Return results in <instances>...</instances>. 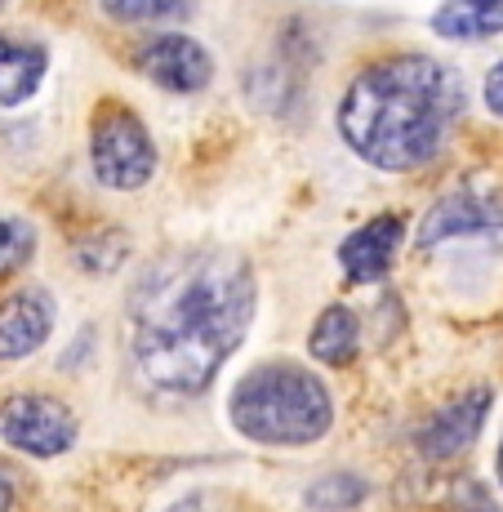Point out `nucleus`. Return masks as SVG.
<instances>
[{
  "mask_svg": "<svg viewBox=\"0 0 503 512\" xmlns=\"http://www.w3.org/2000/svg\"><path fill=\"white\" fill-rule=\"evenodd\" d=\"M463 107L468 81L459 67L428 54H397L352 76L339 103V134L374 170L410 174L441 156Z\"/></svg>",
  "mask_w": 503,
  "mask_h": 512,
  "instance_id": "nucleus-2",
  "label": "nucleus"
},
{
  "mask_svg": "<svg viewBox=\"0 0 503 512\" xmlns=\"http://www.w3.org/2000/svg\"><path fill=\"white\" fill-rule=\"evenodd\" d=\"M72 259H76V268L90 272V277H112V272L130 259V232L112 228V232L85 236V241L72 245Z\"/></svg>",
  "mask_w": 503,
  "mask_h": 512,
  "instance_id": "nucleus-15",
  "label": "nucleus"
},
{
  "mask_svg": "<svg viewBox=\"0 0 503 512\" xmlns=\"http://www.w3.org/2000/svg\"><path fill=\"white\" fill-rule=\"evenodd\" d=\"M308 352L321 361V366H330V370L352 366V361H357V352H361V330H357L352 308L330 303V308L317 317L312 334H308Z\"/></svg>",
  "mask_w": 503,
  "mask_h": 512,
  "instance_id": "nucleus-12",
  "label": "nucleus"
},
{
  "mask_svg": "<svg viewBox=\"0 0 503 512\" xmlns=\"http://www.w3.org/2000/svg\"><path fill=\"white\" fill-rule=\"evenodd\" d=\"M0 437L32 459H58L76 446V415L58 397L18 392L0 406Z\"/></svg>",
  "mask_w": 503,
  "mask_h": 512,
  "instance_id": "nucleus-5",
  "label": "nucleus"
},
{
  "mask_svg": "<svg viewBox=\"0 0 503 512\" xmlns=\"http://www.w3.org/2000/svg\"><path fill=\"white\" fill-rule=\"evenodd\" d=\"M45 81V49L9 41L0 49V107L27 103Z\"/></svg>",
  "mask_w": 503,
  "mask_h": 512,
  "instance_id": "nucleus-13",
  "label": "nucleus"
},
{
  "mask_svg": "<svg viewBox=\"0 0 503 512\" xmlns=\"http://www.w3.org/2000/svg\"><path fill=\"white\" fill-rule=\"evenodd\" d=\"M259 308L254 268L232 250H170L125 294L130 379L152 401H196L245 343Z\"/></svg>",
  "mask_w": 503,
  "mask_h": 512,
  "instance_id": "nucleus-1",
  "label": "nucleus"
},
{
  "mask_svg": "<svg viewBox=\"0 0 503 512\" xmlns=\"http://www.w3.org/2000/svg\"><path fill=\"white\" fill-rule=\"evenodd\" d=\"M450 241L503 245V205L486 201V196H472V192L441 196V201L423 214L419 232H414V245L428 254V250H441V245H450Z\"/></svg>",
  "mask_w": 503,
  "mask_h": 512,
  "instance_id": "nucleus-6",
  "label": "nucleus"
},
{
  "mask_svg": "<svg viewBox=\"0 0 503 512\" xmlns=\"http://www.w3.org/2000/svg\"><path fill=\"white\" fill-rule=\"evenodd\" d=\"M441 41H490L503 36V0H446L432 14Z\"/></svg>",
  "mask_w": 503,
  "mask_h": 512,
  "instance_id": "nucleus-11",
  "label": "nucleus"
},
{
  "mask_svg": "<svg viewBox=\"0 0 503 512\" xmlns=\"http://www.w3.org/2000/svg\"><path fill=\"white\" fill-rule=\"evenodd\" d=\"M401 236H406V223H401V214H374L370 223H361V228L339 245L343 277H348L352 285L383 281L392 272V259H397Z\"/></svg>",
  "mask_w": 503,
  "mask_h": 512,
  "instance_id": "nucleus-10",
  "label": "nucleus"
},
{
  "mask_svg": "<svg viewBox=\"0 0 503 512\" xmlns=\"http://www.w3.org/2000/svg\"><path fill=\"white\" fill-rule=\"evenodd\" d=\"M90 161H94V179L103 187H112V192H138L156 174V143L130 107L107 103L94 116Z\"/></svg>",
  "mask_w": 503,
  "mask_h": 512,
  "instance_id": "nucleus-4",
  "label": "nucleus"
},
{
  "mask_svg": "<svg viewBox=\"0 0 503 512\" xmlns=\"http://www.w3.org/2000/svg\"><path fill=\"white\" fill-rule=\"evenodd\" d=\"M116 23H183L192 18V0H98Z\"/></svg>",
  "mask_w": 503,
  "mask_h": 512,
  "instance_id": "nucleus-17",
  "label": "nucleus"
},
{
  "mask_svg": "<svg viewBox=\"0 0 503 512\" xmlns=\"http://www.w3.org/2000/svg\"><path fill=\"white\" fill-rule=\"evenodd\" d=\"M58 303L41 285H23V290L0 299V361H27L36 348H45L54 334Z\"/></svg>",
  "mask_w": 503,
  "mask_h": 512,
  "instance_id": "nucleus-9",
  "label": "nucleus"
},
{
  "mask_svg": "<svg viewBox=\"0 0 503 512\" xmlns=\"http://www.w3.org/2000/svg\"><path fill=\"white\" fill-rule=\"evenodd\" d=\"M370 486L357 472H325L308 486V508L312 512H352L357 504H366Z\"/></svg>",
  "mask_w": 503,
  "mask_h": 512,
  "instance_id": "nucleus-16",
  "label": "nucleus"
},
{
  "mask_svg": "<svg viewBox=\"0 0 503 512\" xmlns=\"http://www.w3.org/2000/svg\"><path fill=\"white\" fill-rule=\"evenodd\" d=\"M245 98H250L254 107H263V112L285 116L290 103L299 98V67H290L285 58L250 67V72H245Z\"/></svg>",
  "mask_w": 503,
  "mask_h": 512,
  "instance_id": "nucleus-14",
  "label": "nucleus"
},
{
  "mask_svg": "<svg viewBox=\"0 0 503 512\" xmlns=\"http://www.w3.org/2000/svg\"><path fill=\"white\" fill-rule=\"evenodd\" d=\"M36 250V232L27 219H14V214H0V277L18 272Z\"/></svg>",
  "mask_w": 503,
  "mask_h": 512,
  "instance_id": "nucleus-18",
  "label": "nucleus"
},
{
  "mask_svg": "<svg viewBox=\"0 0 503 512\" xmlns=\"http://www.w3.org/2000/svg\"><path fill=\"white\" fill-rule=\"evenodd\" d=\"M490 401H495V392H490L486 383H481V388L459 392L455 401H446L437 415H432L419 432H414V446H419V455L432 459V464H446V459L468 455V450L477 446L481 428H486Z\"/></svg>",
  "mask_w": 503,
  "mask_h": 512,
  "instance_id": "nucleus-7",
  "label": "nucleus"
},
{
  "mask_svg": "<svg viewBox=\"0 0 503 512\" xmlns=\"http://www.w3.org/2000/svg\"><path fill=\"white\" fill-rule=\"evenodd\" d=\"M228 419L259 446H312L330 432L334 401L312 370L294 361L254 366L228 397Z\"/></svg>",
  "mask_w": 503,
  "mask_h": 512,
  "instance_id": "nucleus-3",
  "label": "nucleus"
},
{
  "mask_svg": "<svg viewBox=\"0 0 503 512\" xmlns=\"http://www.w3.org/2000/svg\"><path fill=\"white\" fill-rule=\"evenodd\" d=\"M481 98H486V107L503 121V58L486 72V90H481Z\"/></svg>",
  "mask_w": 503,
  "mask_h": 512,
  "instance_id": "nucleus-20",
  "label": "nucleus"
},
{
  "mask_svg": "<svg viewBox=\"0 0 503 512\" xmlns=\"http://www.w3.org/2000/svg\"><path fill=\"white\" fill-rule=\"evenodd\" d=\"M138 72L170 94H201L214 76V58L187 32H165L138 54Z\"/></svg>",
  "mask_w": 503,
  "mask_h": 512,
  "instance_id": "nucleus-8",
  "label": "nucleus"
},
{
  "mask_svg": "<svg viewBox=\"0 0 503 512\" xmlns=\"http://www.w3.org/2000/svg\"><path fill=\"white\" fill-rule=\"evenodd\" d=\"M455 504H459V512H499V504L490 499V490L481 486V481H459Z\"/></svg>",
  "mask_w": 503,
  "mask_h": 512,
  "instance_id": "nucleus-19",
  "label": "nucleus"
},
{
  "mask_svg": "<svg viewBox=\"0 0 503 512\" xmlns=\"http://www.w3.org/2000/svg\"><path fill=\"white\" fill-rule=\"evenodd\" d=\"M495 472H499V486H503V441H499V459H495Z\"/></svg>",
  "mask_w": 503,
  "mask_h": 512,
  "instance_id": "nucleus-22",
  "label": "nucleus"
},
{
  "mask_svg": "<svg viewBox=\"0 0 503 512\" xmlns=\"http://www.w3.org/2000/svg\"><path fill=\"white\" fill-rule=\"evenodd\" d=\"M0 512H14V477L0 468Z\"/></svg>",
  "mask_w": 503,
  "mask_h": 512,
  "instance_id": "nucleus-21",
  "label": "nucleus"
}]
</instances>
